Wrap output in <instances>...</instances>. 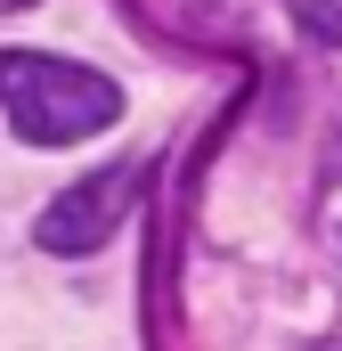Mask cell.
Masks as SVG:
<instances>
[{
  "instance_id": "obj_4",
  "label": "cell",
  "mask_w": 342,
  "mask_h": 351,
  "mask_svg": "<svg viewBox=\"0 0 342 351\" xmlns=\"http://www.w3.org/2000/svg\"><path fill=\"white\" fill-rule=\"evenodd\" d=\"M8 8H33V0H0V16H8Z\"/></svg>"
},
{
  "instance_id": "obj_3",
  "label": "cell",
  "mask_w": 342,
  "mask_h": 351,
  "mask_svg": "<svg viewBox=\"0 0 342 351\" xmlns=\"http://www.w3.org/2000/svg\"><path fill=\"white\" fill-rule=\"evenodd\" d=\"M285 8H293V25H302L310 41L342 49V0H285Z\"/></svg>"
},
{
  "instance_id": "obj_2",
  "label": "cell",
  "mask_w": 342,
  "mask_h": 351,
  "mask_svg": "<svg viewBox=\"0 0 342 351\" xmlns=\"http://www.w3.org/2000/svg\"><path fill=\"white\" fill-rule=\"evenodd\" d=\"M131 188H139V164H106V172L74 180L66 196H49V204H41V221H33L41 254H98V245L122 229Z\"/></svg>"
},
{
  "instance_id": "obj_1",
  "label": "cell",
  "mask_w": 342,
  "mask_h": 351,
  "mask_svg": "<svg viewBox=\"0 0 342 351\" xmlns=\"http://www.w3.org/2000/svg\"><path fill=\"white\" fill-rule=\"evenodd\" d=\"M0 114L25 147H82L122 123V90L98 66L41 58V49H0Z\"/></svg>"
}]
</instances>
